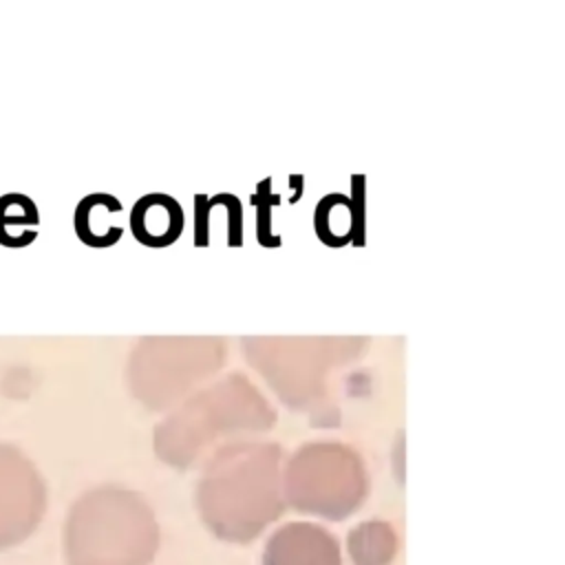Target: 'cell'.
I'll list each match as a JSON object with an SVG mask.
<instances>
[{
    "label": "cell",
    "instance_id": "3957f363",
    "mask_svg": "<svg viewBox=\"0 0 565 565\" xmlns=\"http://www.w3.org/2000/svg\"><path fill=\"white\" fill-rule=\"evenodd\" d=\"M216 335H141L126 360L130 395L148 411H166L192 395L225 362Z\"/></svg>",
    "mask_w": 565,
    "mask_h": 565
},
{
    "label": "cell",
    "instance_id": "8992f818",
    "mask_svg": "<svg viewBox=\"0 0 565 565\" xmlns=\"http://www.w3.org/2000/svg\"><path fill=\"white\" fill-rule=\"evenodd\" d=\"M183 223L181 203L166 192L141 194L128 212V227L135 241L152 249L172 245L181 236Z\"/></svg>",
    "mask_w": 565,
    "mask_h": 565
},
{
    "label": "cell",
    "instance_id": "ba28073f",
    "mask_svg": "<svg viewBox=\"0 0 565 565\" xmlns=\"http://www.w3.org/2000/svg\"><path fill=\"white\" fill-rule=\"evenodd\" d=\"M40 210L24 192H4L0 196V245L9 249L29 247L38 238Z\"/></svg>",
    "mask_w": 565,
    "mask_h": 565
},
{
    "label": "cell",
    "instance_id": "7a4b0ae2",
    "mask_svg": "<svg viewBox=\"0 0 565 565\" xmlns=\"http://www.w3.org/2000/svg\"><path fill=\"white\" fill-rule=\"evenodd\" d=\"M265 415L267 402L254 384L241 373H230L170 408L152 433L154 455L168 466L188 468L218 437L260 426Z\"/></svg>",
    "mask_w": 565,
    "mask_h": 565
},
{
    "label": "cell",
    "instance_id": "277c9868",
    "mask_svg": "<svg viewBox=\"0 0 565 565\" xmlns=\"http://www.w3.org/2000/svg\"><path fill=\"white\" fill-rule=\"evenodd\" d=\"M267 452L256 446H227L210 459L196 488V501L214 532L234 539L254 525L267 488Z\"/></svg>",
    "mask_w": 565,
    "mask_h": 565
},
{
    "label": "cell",
    "instance_id": "5b68a950",
    "mask_svg": "<svg viewBox=\"0 0 565 565\" xmlns=\"http://www.w3.org/2000/svg\"><path fill=\"white\" fill-rule=\"evenodd\" d=\"M46 486L35 463L0 441V550L24 541L42 521Z\"/></svg>",
    "mask_w": 565,
    "mask_h": 565
},
{
    "label": "cell",
    "instance_id": "6da1fadb",
    "mask_svg": "<svg viewBox=\"0 0 565 565\" xmlns=\"http://www.w3.org/2000/svg\"><path fill=\"white\" fill-rule=\"evenodd\" d=\"M159 547V525L146 499L121 486L84 492L68 510L64 550L68 565H148Z\"/></svg>",
    "mask_w": 565,
    "mask_h": 565
},
{
    "label": "cell",
    "instance_id": "52a82bcc",
    "mask_svg": "<svg viewBox=\"0 0 565 565\" xmlns=\"http://www.w3.org/2000/svg\"><path fill=\"white\" fill-rule=\"evenodd\" d=\"M119 212H124V203L115 194L90 192L75 205L73 230L77 238L93 249L113 247L124 236V227L113 221Z\"/></svg>",
    "mask_w": 565,
    "mask_h": 565
}]
</instances>
